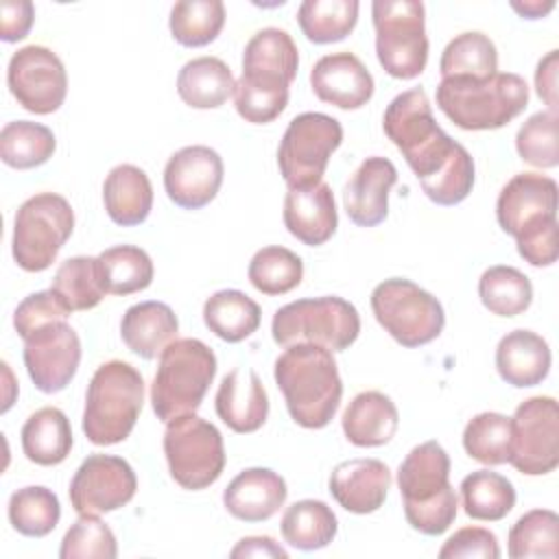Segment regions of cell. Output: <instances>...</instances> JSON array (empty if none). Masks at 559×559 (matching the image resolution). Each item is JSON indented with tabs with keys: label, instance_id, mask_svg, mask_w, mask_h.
<instances>
[{
	"label": "cell",
	"instance_id": "6da1fadb",
	"mask_svg": "<svg viewBox=\"0 0 559 559\" xmlns=\"http://www.w3.org/2000/svg\"><path fill=\"white\" fill-rule=\"evenodd\" d=\"M557 181L539 173H518L500 190L496 218L515 238L518 253L531 266L557 262Z\"/></svg>",
	"mask_w": 559,
	"mask_h": 559
},
{
	"label": "cell",
	"instance_id": "7a4b0ae2",
	"mask_svg": "<svg viewBox=\"0 0 559 559\" xmlns=\"http://www.w3.org/2000/svg\"><path fill=\"white\" fill-rule=\"evenodd\" d=\"M273 376L295 424L319 430L334 419L343 382L328 347L314 343L288 345L277 356Z\"/></svg>",
	"mask_w": 559,
	"mask_h": 559
},
{
	"label": "cell",
	"instance_id": "3957f363",
	"mask_svg": "<svg viewBox=\"0 0 559 559\" xmlns=\"http://www.w3.org/2000/svg\"><path fill=\"white\" fill-rule=\"evenodd\" d=\"M397 487L406 522L421 535L435 537L454 524L459 500L450 485V456L441 443L415 445L397 467Z\"/></svg>",
	"mask_w": 559,
	"mask_h": 559
},
{
	"label": "cell",
	"instance_id": "277c9868",
	"mask_svg": "<svg viewBox=\"0 0 559 559\" xmlns=\"http://www.w3.org/2000/svg\"><path fill=\"white\" fill-rule=\"evenodd\" d=\"M528 105V85L515 72L489 79H441L437 107L465 131H491L509 124Z\"/></svg>",
	"mask_w": 559,
	"mask_h": 559
},
{
	"label": "cell",
	"instance_id": "5b68a950",
	"mask_svg": "<svg viewBox=\"0 0 559 559\" xmlns=\"http://www.w3.org/2000/svg\"><path fill=\"white\" fill-rule=\"evenodd\" d=\"M382 129L419 181L437 175L463 148L437 124L421 87L406 90L386 105Z\"/></svg>",
	"mask_w": 559,
	"mask_h": 559
},
{
	"label": "cell",
	"instance_id": "8992f818",
	"mask_svg": "<svg viewBox=\"0 0 559 559\" xmlns=\"http://www.w3.org/2000/svg\"><path fill=\"white\" fill-rule=\"evenodd\" d=\"M144 406L142 373L124 360L103 362L85 393L83 435L94 445H114L124 441Z\"/></svg>",
	"mask_w": 559,
	"mask_h": 559
},
{
	"label": "cell",
	"instance_id": "52a82bcc",
	"mask_svg": "<svg viewBox=\"0 0 559 559\" xmlns=\"http://www.w3.org/2000/svg\"><path fill=\"white\" fill-rule=\"evenodd\" d=\"M216 376V356L199 338H175L159 354L151 404L162 421L194 413Z\"/></svg>",
	"mask_w": 559,
	"mask_h": 559
},
{
	"label": "cell",
	"instance_id": "ba28073f",
	"mask_svg": "<svg viewBox=\"0 0 559 559\" xmlns=\"http://www.w3.org/2000/svg\"><path fill=\"white\" fill-rule=\"evenodd\" d=\"M271 334L282 347L314 343L330 352H343L360 334V314L354 304L338 295L306 297L275 310Z\"/></svg>",
	"mask_w": 559,
	"mask_h": 559
},
{
	"label": "cell",
	"instance_id": "9c48e42d",
	"mask_svg": "<svg viewBox=\"0 0 559 559\" xmlns=\"http://www.w3.org/2000/svg\"><path fill=\"white\" fill-rule=\"evenodd\" d=\"M74 229V212L66 197L39 192L28 197L15 212L11 253L28 273L46 271L59 255Z\"/></svg>",
	"mask_w": 559,
	"mask_h": 559
},
{
	"label": "cell",
	"instance_id": "30bf717a",
	"mask_svg": "<svg viewBox=\"0 0 559 559\" xmlns=\"http://www.w3.org/2000/svg\"><path fill=\"white\" fill-rule=\"evenodd\" d=\"M376 55L393 79H415L428 63L426 9L417 0H376L371 4Z\"/></svg>",
	"mask_w": 559,
	"mask_h": 559
},
{
	"label": "cell",
	"instance_id": "8fae6325",
	"mask_svg": "<svg viewBox=\"0 0 559 559\" xmlns=\"http://www.w3.org/2000/svg\"><path fill=\"white\" fill-rule=\"evenodd\" d=\"M376 321L402 347H419L435 341L445 325L441 301L415 282L391 277L371 290Z\"/></svg>",
	"mask_w": 559,
	"mask_h": 559
},
{
	"label": "cell",
	"instance_id": "7c38bea8",
	"mask_svg": "<svg viewBox=\"0 0 559 559\" xmlns=\"http://www.w3.org/2000/svg\"><path fill=\"white\" fill-rule=\"evenodd\" d=\"M164 454L173 480L190 491L214 485L225 469L221 430L194 413L166 421Z\"/></svg>",
	"mask_w": 559,
	"mask_h": 559
},
{
	"label": "cell",
	"instance_id": "4fadbf2b",
	"mask_svg": "<svg viewBox=\"0 0 559 559\" xmlns=\"http://www.w3.org/2000/svg\"><path fill=\"white\" fill-rule=\"evenodd\" d=\"M343 142V127L336 118L321 111L295 116L280 142L277 166L288 188L319 183L332 153Z\"/></svg>",
	"mask_w": 559,
	"mask_h": 559
},
{
	"label": "cell",
	"instance_id": "5bb4252c",
	"mask_svg": "<svg viewBox=\"0 0 559 559\" xmlns=\"http://www.w3.org/2000/svg\"><path fill=\"white\" fill-rule=\"evenodd\" d=\"M509 463L526 476H542L559 465V406L555 397L535 395L515 408Z\"/></svg>",
	"mask_w": 559,
	"mask_h": 559
},
{
	"label": "cell",
	"instance_id": "9a60e30c",
	"mask_svg": "<svg viewBox=\"0 0 559 559\" xmlns=\"http://www.w3.org/2000/svg\"><path fill=\"white\" fill-rule=\"evenodd\" d=\"M7 85L26 111L46 116L63 105L68 74L63 61L50 48L31 44L11 55Z\"/></svg>",
	"mask_w": 559,
	"mask_h": 559
},
{
	"label": "cell",
	"instance_id": "2e32d148",
	"mask_svg": "<svg viewBox=\"0 0 559 559\" xmlns=\"http://www.w3.org/2000/svg\"><path fill=\"white\" fill-rule=\"evenodd\" d=\"M138 478L133 467L114 454H90L70 480V504L79 515H100L129 504Z\"/></svg>",
	"mask_w": 559,
	"mask_h": 559
},
{
	"label": "cell",
	"instance_id": "e0dca14e",
	"mask_svg": "<svg viewBox=\"0 0 559 559\" xmlns=\"http://www.w3.org/2000/svg\"><path fill=\"white\" fill-rule=\"evenodd\" d=\"M24 367L41 393H59L81 362V341L70 323L50 321L24 338Z\"/></svg>",
	"mask_w": 559,
	"mask_h": 559
},
{
	"label": "cell",
	"instance_id": "ac0fdd59",
	"mask_svg": "<svg viewBox=\"0 0 559 559\" xmlns=\"http://www.w3.org/2000/svg\"><path fill=\"white\" fill-rule=\"evenodd\" d=\"M223 173V159L214 148L203 144L183 146L166 162L164 190L175 205L199 210L218 194Z\"/></svg>",
	"mask_w": 559,
	"mask_h": 559
},
{
	"label": "cell",
	"instance_id": "d6986e66",
	"mask_svg": "<svg viewBox=\"0 0 559 559\" xmlns=\"http://www.w3.org/2000/svg\"><path fill=\"white\" fill-rule=\"evenodd\" d=\"M310 85L319 100L338 109H358L373 96V76L354 52L321 57L310 70Z\"/></svg>",
	"mask_w": 559,
	"mask_h": 559
},
{
	"label": "cell",
	"instance_id": "ffe728a7",
	"mask_svg": "<svg viewBox=\"0 0 559 559\" xmlns=\"http://www.w3.org/2000/svg\"><path fill=\"white\" fill-rule=\"evenodd\" d=\"M397 181L391 159L367 157L349 177L343 190V207L358 227H376L389 214V192Z\"/></svg>",
	"mask_w": 559,
	"mask_h": 559
},
{
	"label": "cell",
	"instance_id": "44dd1931",
	"mask_svg": "<svg viewBox=\"0 0 559 559\" xmlns=\"http://www.w3.org/2000/svg\"><path fill=\"white\" fill-rule=\"evenodd\" d=\"M282 218L286 229L304 245L319 247L328 242L338 227L332 188L325 181L304 188H288Z\"/></svg>",
	"mask_w": 559,
	"mask_h": 559
},
{
	"label": "cell",
	"instance_id": "7402d4cb",
	"mask_svg": "<svg viewBox=\"0 0 559 559\" xmlns=\"http://www.w3.org/2000/svg\"><path fill=\"white\" fill-rule=\"evenodd\" d=\"M214 408L218 419L238 435L255 432L269 417V395L253 369L236 367L218 384Z\"/></svg>",
	"mask_w": 559,
	"mask_h": 559
},
{
	"label": "cell",
	"instance_id": "603a6c76",
	"mask_svg": "<svg viewBox=\"0 0 559 559\" xmlns=\"http://www.w3.org/2000/svg\"><path fill=\"white\" fill-rule=\"evenodd\" d=\"M328 487L345 511L367 515L384 504L391 469L378 459H349L332 469Z\"/></svg>",
	"mask_w": 559,
	"mask_h": 559
},
{
	"label": "cell",
	"instance_id": "cb8c5ba5",
	"mask_svg": "<svg viewBox=\"0 0 559 559\" xmlns=\"http://www.w3.org/2000/svg\"><path fill=\"white\" fill-rule=\"evenodd\" d=\"M288 496L286 480L269 467H249L223 491V504L229 515L242 522H264L284 507Z\"/></svg>",
	"mask_w": 559,
	"mask_h": 559
},
{
	"label": "cell",
	"instance_id": "d4e9b609",
	"mask_svg": "<svg viewBox=\"0 0 559 559\" xmlns=\"http://www.w3.org/2000/svg\"><path fill=\"white\" fill-rule=\"evenodd\" d=\"M550 362L548 343L531 330L507 332L496 347V369L515 389L542 384L550 371Z\"/></svg>",
	"mask_w": 559,
	"mask_h": 559
},
{
	"label": "cell",
	"instance_id": "484cf974",
	"mask_svg": "<svg viewBox=\"0 0 559 559\" xmlns=\"http://www.w3.org/2000/svg\"><path fill=\"white\" fill-rule=\"evenodd\" d=\"M179 321L173 308L164 301H140L124 310L120 336L124 345L140 358L153 360L177 338Z\"/></svg>",
	"mask_w": 559,
	"mask_h": 559
},
{
	"label": "cell",
	"instance_id": "4316f807",
	"mask_svg": "<svg viewBox=\"0 0 559 559\" xmlns=\"http://www.w3.org/2000/svg\"><path fill=\"white\" fill-rule=\"evenodd\" d=\"M341 424L349 443L358 448H380L393 439L400 415L389 395L362 391L347 404Z\"/></svg>",
	"mask_w": 559,
	"mask_h": 559
},
{
	"label": "cell",
	"instance_id": "83f0119b",
	"mask_svg": "<svg viewBox=\"0 0 559 559\" xmlns=\"http://www.w3.org/2000/svg\"><path fill=\"white\" fill-rule=\"evenodd\" d=\"M103 203L116 225L133 227L144 223L153 207L148 175L133 164L114 166L103 183Z\"/></svg>",
	"mask_w": 559,
	"mask_h": 559
},
{
	"label": "cell",
	"instance_id": "f1b7e54d",
	"mask_svg": "<svg viewBox=\"0 0 559 559\" xmlns=\"http://www.w3.org/2000/svg\"><path fill=\"white\" fill-rule=\"evenodd\" d=\"M20 437L24 456L35 465H59L72 450L70 419L57 406H44L28 415Z\"/></svg>",
	"mask_w": 559,
	"mask_h": 559
},
{
	"label": "cell",
	"instance_id": "f546056e",
	"mask_svg": "<svg viewBox=\"0 0 559 559\" xmlns=\"http://www.w3.org/2000/svg\"><path fill=\"white\" fill-rule=\"evenodd\" d=\"M234 74L218 57L190 59L177 74V92L194 109L221 107L234 94Z\"/></svg>",
	"mask_w": 559,
	"mask_h": 559
},
{
	"label": "cell",
	"instance_id": "4dcf8cb0",
	"mask_svg": "<svg viewBox=\"0 0 559 559\" xmlns=\"http://www.w3.org/2000/svg\"><path fill=\"white\" fill-rule=\"evenodd\" d=\"M260 306L236 288L216 290L203 304V323L227 343H240L260 328Z\"/></svg>",
	"mask_w": 559,
	"mask_h": 559
},
{
	"label": "cell",
	"instance_id": "1f68e13d",
	"mask_svg": "<svg viewBox=\"0 0 559 559\" xmlns=\"http://www.w3.org/2000/svg\"><path fill=\"white\" fill-rule=\"evenodd\" d=\"M288 81L269 72H242L234 87V105L242 120L273 122L288 105Z\"/></svg>",
	"mask_w": 559,
	"mask_h": 559
},
{
	"label": "cell",
	"instance_id": "d6a6232c",
	"mask_svg": "<svg viewBox=\"0 0 559 559\" xmlns=\"http://www.w3.org/2000/svg\"><path fill=\"white\" fill-rule=\"evenodd\" d=\"M280 528L288 546L310 552L325 548L336 537L338 520L323 500L306 498L284 511Z\"/></svg>",
	"mask_w": 559,
	"mask_h": 559
},
{
	"label": "cell",
	"instance_id": "836d02e7",
	"mask_svg": "<svg viewBox=\"0 0 559 559\" xmlns=\"http://www.w3.org/2000/svg\"><path fill=\"white\" fill-rule=\"evenodd\" d=\"M439 72L441 79H489L498 72L496 44L480 31H465L443 48Z\"/></svg>",
	"mask_w": 559,
	"mask_h": 559
},
{
	"label": "cell",
	"instance_id": "e575fe53",
	"mask_svg": "<svg viewBox=\"0 0 559 559\" xmlns=\"http://www.w3.org/2000/svg\"><path fill=\"white\" fill-rule=\"evenodd\" d=\"M50 290L66 306L68 312L90 310L107 295L98 258L74 255L59 264Z\"/></svg>",
	"mask_w": 559,
	"mask_h": 559
},
{
	"label": "cell",
	"instance_id": "d590c367",
	"mask_svg": "<svg viewBox=\"0 0 559 559\" xmlns=\"http://www.w3.org/2000/svg\"><path fill=\"white\" fill-rule=\"evenodd\" d=\"M463 511L483 522H498L515 507V489L509 478L491 469H476L461 480Z\"/></svg>",
	"mask_w": 559,
	"mask_h": 559
},
{
	"label": "cell",
	"instance_id": "8d00e7d4",
	"mask_svg": "<svg viewBox=\"0 0 559 559\" xmlns=\"http://www.w3.org/2000/svg\"><path fill=\"white\" fill-rule=\"evenodd\" d=\"M358 9L356 0H304L297 9V24L308 41L334 44L354 31Z\"/></svg>",
	"mask_w": 559,
	"mask_h": 559
},
{
	"label": "cell",
	"instance_id": "74e56055",
	"mask_svg": "<svg viewBox=\"0 0 559 559\" xmlns=\"http://www.w3.org/2000/svg\"><path fill=\"white\" fill-rule=\"evenodd\" d=\"M55 148V133L41 122L13 120L0 131V157L15 170H28L46 164Z\"/></svg>",
	"mask_w": 559,
	"mask_h": 559
},
{
	"label": "cell",
	"instance_id": "f35d334b",
	"mask_svg": "<svg viewBox=\"0 0 559 559\" xmlns=\"http://www.w3.org/2000/svg\"><path fill=\"white\" fill-rule=\"evenodd\" d=\"M105 290L111 295H131L151 286L153 260L135 245H116L98 255Z\"/></svg>",
	"mask_w": 559,
	"mask_h": 559
},
{
	"label": "cell",
	"instance_id": "ab89813d",
	"mask_svg": "<svg viewBox=\"0 0 559 559\" xmlns=\"http://www.w3.org/2000/svg\"><path fill=\"white\" fill-rule=\"evenodd\" d=\"M225 24V4L221 0H181L170 9V35L177 44L201 48L212 44Z\"/></svg>",
	"mask_w": 559,
	"mask_h": 559
},
{
	"label": "cell",
	"instance_id": "60d3db41",
	"mask_svg": "<svg viewBox=\"0 0 559 559\" xmlns=\"http://www.w3.org/2000/svg\"><path fill=\"white\" fill-rule=\"evenodd\" d=\"M9 522L24 537H46L55 531L61 518V504L52 489L28 485L11 493Z\"/></svg>",
	"mask_w": 559,
	"mask_h": 559
},
{
	"label": "cell",
	"instance_id": "b9f144b4",
	"mask_svg": "<svg viewBox=\"0 0 559 559\" xmlns=\"http://www.w3.org/2000/svg\"><path fill=\"white\" fill-rule=\"evenodd\" d=\"M299 68V50L293 37L284 28H260L245 46L242 70L271 72L284 76L288 83L295 81Z\"/></svg>",
	"mask_w": 559,
	"mask_h": 559
},
{
	"label": "cell",
	"instance_id": "7bdbcfd3",
	"mask_svg": "<svg viewBox=\"0 0 559 559\" xmlns=\"http://www.w3.org/2000/svg\"><path fill=\"white\" fill-rule=\"evenodd\" d=\"M478 297L483 306L498 317H518L533 301L531 280L515 266H489L478 280Z\"/></svg>",
	"mask_w": 559,
	"mask_h": 559
},
{
	"label": "cell",
	"instance_id": "ee69618b",
	"mask_svg": "<svg viewBox=\"0 0 559 559\" xmlns=\"http://www.w3.org/2000/svg\"><path fill=\"white\" fill-rule=\"evenodd\" d=\"M247 277L262 295H286L301 284L304 262L301 258L280 245L262 247L253 253Z\"/></svg>",
	"mask_w": 559,
	"mask_h": 559
},
{
	"label": "cell",
	"instance_id": "f6af8a7d",
	"mask_svg": "<svg viewBox=\"0 0 559 559\" xmlns=\"http://www.w3.org/2000/svg\"><path fill=\"white\" fill-rule=\"evenodd\" d=\"M507 552L511 559L526 557H548L555 559L559 555V518L550 509H533L526 511L511 526Z\"/></svg>",
	"mask_w": 559,
	"mask_h": 559
},
{
	"label": "cell",
	"instance_id": "bcb514c9",
	"mask_svg": "<svg viewBox=\"0 0 559 559\" xmlns=\"http://www.w3.org/2000/svg\"><path fill=\"white\" fill-rule=\"evenodd\" d=\"M465 452L483 465L509 463L511 454V417L493 411L474 415L463 430Z\"/></svg>",
	"mask_w": 559,
	"mask_h": 559
},
{
	"label": "cell",
	"instance_id": "7dc6e473",
	"mask_svg": "<svg viewBox=\"0 0 559 559\" xmlns=\"http://www.w3.org/2000/svg\"><path fill=\"white\" fill-rule=\"evenodd\" d=\"M559 118L552 111H537L524 120L515 135V151L522 162L535 168H555L559 164Z\"/></svg>",
	"mask_w": 559,
	"mask_h": 559
},
{
	"label": "cell",
	"instance_id": "c3c4849f",
	"mask_svg": "<svg viewBox=\"0 0 559 559\" xmlns=\"http://www.w3.org/2000/svg\"><path fill=\"white\" fill-rule=\"evenodd\" d=\"M116 535L98 515H79L59 548L61 559H116Z\"/></svg>",
	"mask_w": 559,
	"mask_h": 559
},
{
	"label": "cell",
	"instance_id": "681fc988",
	"mask_svg": "<svg viewBox=\"0 0 559 559\" xmlns=\"http://www.w3.org/2000/svg\"><path fill=\"white\" fill-rule=\"evenodd\" d=\"M424 194L437 205H456L467 199L474 188V159L463 146L452 162H448L437 175L419 181Z\"/></svg>",
	"mask_w": 559,
	"mask_h": 559
},
{
	"label": "cell",
	"instance_id": "f907efd6",
	"mask_svg": "<svg viewBox=\"0 0 559 559\" xmlns=\"http://www.w3.org/2000/svg\"><path fill=\"white\" fill-rule=\"evenodd\" d=\"M68 314L70 312L66 310V306L57 299V295L52 290H37L17 304V308L13 312V328L20 334V338L24 341L33 330H37L50 321H63V319H68Z\"/></svg>",
	"mask_w": 559,
	"mask_h": 559
},
{
	"label": "cell",
	"instance_id": "816d5d0a",
	"mask_svg": "<svg viewBox=\"0 0 559 559\" xmlns=\"http://www.w3.org/2000/svg\"><path fill=\"white\" fill-rule=\"evenodd\" d=\"M441 559H498V537L483 526H463L445 539L439 550Z\"/></svg>",
	"mask_w": 559,
	"mask_h": 559
},
{
	"label": "cell",
	"instance_id": "f5cc1de1",
	"mask_svg": "<svg viewBox=\"0 0 559 559\" xmlns=\"http://www.w3.org/2000/svg\"><path fill=\"white\" fill-rule=\"evenodd\" d=\"M35 20L31 0H2L0 2V39L7 44L20 41L28 35Z\"/></svg>",
	"mask_w": 559,
	"mask_h": 559
},
{
	"label": "cell",
	"instance_id": "db71d44e",
	"mask_svg": "<svg viewBox=\"0 0 559 559\" xmlns=\"http://www.w3.org/2000/svg\"><path fill=\"white\" fill-rule=\"evenodd\" d=\"M557 70H559V52L550 50L539 59L535 70V90L537 96L548 105V111L557 114Z\"/></svg>",
	"mask_w": 559,
	"mask_h": 559
},
{
	"label": "cell",
	"instance_id": "11a10c76",
	"mask_svg": "<svg viewBox=\"0 0 559 559\" xmlns=\"http://www.w3.org/2000/svg\"><path fill=\"white\" fill-rule=\"evenodd\" d=\"M234 559L238 557H277V559H286L288 552L269 535H251V537H242L229 552Z\"/></svg>",
	"mask_w": 559,
	"mask_h": 559
},
{
	"label": "cell",
	"instance_id": "9f6ffc18",
	"mask_svg": "<svg viewBox=\"0 0 559 559\" xmlns=\"http://www.w3.org/2000/svg\"><path fill=\"white\" fill-rule=\"evenodd\" d=\"M511 9H513L520 17L537 20V17H544L546 13H550V11L555 9V2H552V0H524V2L513 0V2H511Z\"/></svg>",
	"mask_w": 559,
	"mask_h": 559
}]
</instances>
